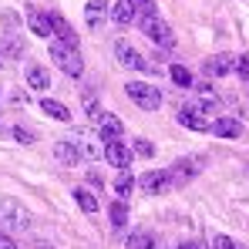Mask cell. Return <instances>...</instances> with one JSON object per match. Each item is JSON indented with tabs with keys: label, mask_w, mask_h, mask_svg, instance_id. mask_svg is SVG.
I'll return each mask as SVG.
<instances>
[{
	"label": "cell",
	"mask_w": 249,
	"mask_h": 249,
	"mask_svg": "<svg viewBox=\"0 0 249 249\" xmlns=\"http://www.w3.org/2000/svg\"><path fill=\"white\" fill-rule=\"evenodd\" d=\"M31 226V212L20 206V202H14V199H0V229H10V232H17V229H27Z\"/></svg>",
	"instance_id": "cell-4"
},
{
	"label": "cell",
	"mask_w": 249,
	"mask_h": 249,
	"mask_svg": "<svg viewBox=\"0 0 249 249\" xmlns=\"http://www.w3.org/2000/svg\"><path fill=\"white\" fill-rule=\"evenodd\" d=\"M236 74L249 81V54H243V57H239V64H236Z\"/></svg>",
	"instance_id": "cell-29"
},
{
	"label": "cell",
	"mask_w": 249,
	"mask_h": 249,
	"mask_svg": "<svg viewBox=\"0 0 249 249\" xmlns=\"http://www.w3.org/2000/svg\"><path fill=\"white\" fill-rule=\"evenodd\" d=\"M51 61H54L68 78H81L84 74V61H81V54H78V47H71V44H64V41L51 44Z\"/></svg>",
	"instance_id": "cell-1"
},
{
	"label": "cell",
	"mask_w": 249,
	"mask_h": 249,
	"mask_svg": "<svg viewBox=\"0 0 249 249\" xmlns=\"http://www.w3.org/2000/svg\"><path fill=\"white\" fill-rule=\"evenodd\" d=\"M175 249H206L202 243H182V246H175Z\"/></svg>",
	"instance_id": "cell-33"
},
{
	"label": "cell",
	"mask_w": 249,
	"mask_h": 249,
	"mask_svg": "<svg viewBox=\"0 0 249 249\" xmlns=\"http://www.w3.org/2000/svg\"><path fill=\"white\" fill-rule=\"evenodd\" d=\"M142 31H145V37H148L152 44H159V47H172V27H168V20H162L159 14L142 17Z\"/></svg>",
	"instance_id": "cell-5"
},
{
	"label": "cell",
	"mask_w": 249,
	"mask_h": 249,
	"mask_svg": "<svg viewBox=\"0 0 249 249\" xmlns=\"http://www.w3.org/2000/svg\"><path fill=\"white\" fill-rule=\"evenodd\" d=\"M51 24H54V34H57L61 41L71 44V47H78V34L71 31V24H68V20H64V17H61L57 10H51Z\"/></svg>",
	"instance_id": "cell-14"
},
{
	"label": "cell",
	"mask_w": 249,
	"mask_h": 249,
	"mask_svg": "<svg viewBox=\"0 0 249 249\" xmlns=\"http://www.w3.org/2000/svg\"><path fill=\"white\" fill-rule=\"evenodd\" d=\"M54 159L61 165H78L81 162V145L78 142H57L54 145Z\"/></svg>",
	"instance_id": "cell-12"
},
{
	"label": "cell",
	"mask_w": 249,
	"mask_h": 249,
	"mask_svg": "<svg viewBox=\"0 0 249 249\" xmlns=\"http://www.w3.org/2000/svg\"><path fill=\"white\" fill-rule=\"evenodd\" d=\"M155 246V236L152 232H131L124 239V249H152Z\"/></svg>",
	"instance_id": "cell-20"
},
{
	"label": "cell",
	"mask_w": 249,
	"mask_h": 249,
	"mask_svg": "<svg viewBox=\"0 0 249 249\" xmlns=\"http://www.w3.org/2000/svg\"><path fill=\"white\" fill-rule=\"evenodd\" d=\"M178 124L192 128V131H209V118H206V108L199 101H189L178 108Z\"/></svg>",
	"instance_id": "cell-6"
},
{
	"label": "cell",
	"mask_w": 249,
	"mask_h": 249,
	"mask_svg": "<svg viewBox=\"0 0 249 249\" xmlns=\"http://www.w3.org/2000/svg\"><path fill=\"white\" fill-rule=\"evenodd\" d=\"M27 84H31L34 91H47V88H51V74L44 71L41 64H31V68H27Z\"/></svg>",
	"instance_id": "cell-17"
},
{
	"label": "cell",
	"mask_w": 249,
	"mask_h": 249,
	"mask_svg": "<svg viewBox=\"0 0 249 249\" xmlns=\"http://www.w3.org/2000/svg\"><path fill=\"white\" fill-rule=\"evenodd\" d=\"M14 138H17V142H24V145H31V142H34V135H31V131H24V128H14Z\"/></svg>",
	"instance_id": "cell-30"
},
{
	"label": "cell",
	"mask_w": 249,
	"mask_h": 249,
	"mask_svg": "<svg viewBox=\"0 0 249 249\" xmlns=\"http://www.w3.org/2000/svg\"><path fill=\"white\" fill-rule=\"evenodd\" d=\"M88 185H94V189H101V175H98V172H88Z\"/></svg>",
	"instance_id": "cell-32"
},
{
	"label": "cell",
	"mask_w": 249,
	"mask_h": 249,
	"mask_svg": "<svg viewBox=\"0 0 249 249\" xmlns=\"http://www.w3.org/2000/svg\"><path fill=\"white\" fill-rule=\"evenodd\" d=\"M131 185H135V175H131L128 168H118V178H115V192H118V196H128V192H131Z\"/></svg>",
	"instance_id": "cell-24"
},
{
	"label": "cell",
	"mask_w": 249,
	"mask_h": 249,
	"mask_svg": "<svg viewBox=\"0 0 249 249\" xmlns=\"http://www.w3.org/2000/svg\"><path fill=\"white\" fill-rule=\"evenodd\" d=\"M236 64H239V57H232V54H212L202 64V71H206V78H226L229 71H236Z\"/></svg>",
	"instance_id": "cell-8"
},
{
	"label": "cell",
	"mask_w": 249,
	"mask_h": 249,
	"mask_svg": "<svg viewBox=\"0 0 249 249\" xmlns=\"http://www.w3.org/2000/svg\"><path fill=\"white\" fill-rule=\"evenodd\" d=\"M0 249H17V243L10 239V232H3V229H0Z\"/></svg>",
	"instance_id": "cell-31"
},
{
	"label": "cell",
	"mask_w": 249,
	"mask_h": 249,
	"mask_svg": "<svg viewBox=\"0 0 249 249\" xmlns=\"http://www.w3.org/2000/svg\"><path fill=\"white\" fill-rule=\"evenodd\" d=\"M135 7L142 10V17H152L155 14V0H135Z\"/></svg>",
	"instance_id": "cell-28"
},
{
	"label": "cell",
	"mask_w": 249,
	"mask_h": 249,
	"mask_svg": "<svg viewBox=\"0 0 249 249\" xmlns=\"http://www.w3.org/2000/svg\"><path fill=\"white\" fill-rule=\"evenodd\" d=\"M27 27H31V31L37 34V37H44V41H47V37L54 34L51 14H41V10H31V14H27Z\"/></svg>",
	"instance_id": "cell-13"
},
{
	"label": "cell",
	"mask_w": 249,
	"mask_h": 249,
	"mask_svg": "<svg viewBox=\"0 0 249 249\" xmlns=\"http://www.w3.org/2000/svg\"><path fill=\"white\" fill-rule=\"evenodd\" d=\"M115 57L122 61L128 71H142V74L148 71V61H145V57H142V54H138V51H135L131 44H124V41L115 44Z\"/></svg>",
	"instance_id": "cell-9"
},
{
	"label": "cell",
	"mask_w": 249,
	"mask_h": 249,
	"mask_svg": "<svg viewBox=\"0 0 249 249\" xmlns=\"http://www.w3.org/2000/svg\"><path fill=\"white\" fill-rule=\"evenodd\" d=\"M74 199H78L81 212H88V215H94V212H98V199H94L88 189H74Z\"/></svg>",
	"instance_id": "cell-21"
},
{
	"label": "cell",
	"mask_w": 249,
	"mask_h": 249,
	"mask_svg": "<svg viewBox=\"0 0 249 249\" xmlns=\"http://www.w3.org/2000/svg\"><path fill=\"white\" fill-rule=\"evenodd\" d=\"M124 94H128L142 111H159V108H162V91L152 88L148 81H128L124 84Z\"/></svg>",
	"instance_id": "cell-2"
},
{
	"label": "cell",
	"mask_w": 249,
	"mask_h": 249,
	"mask_svg": "<svg viewBox=\"0 0 249 249\" xmlns=\"http://www.w3.org/2000/svg\"><path fill=\"white\" fill-rule=\"evenodd\" d=\"M196 101H199V105H202V108H206V111H212V108H215V105H219V98H215V94H212V91H202V94H199V98H196Z\"/></svg>",
	"instance_id": "cell-27"
},
{
	"label": "cell",
	"mask_w": 249,
	"mask_h": 249,
	"mask_svg": "<svg viewBox=\"0 0 249 249\" xmlns=\"http://www.w3.org/2000/svg\"><path fill=\"white\" fill-rule=\"evenodd\" d=\"M168 78L178 84V88H189V84H192V71L182 68V64H172V68H168Z\"/></svg>",
	"instance_id": "cell-22"
},
{
	"label": "cell",
	"mask_w": 249,
	"mask_h": 249,
	"mask_svg": "<svg viewBox=\"0 0 249 249\" xmlns=\"http://www.w3.org/2000/svg\"><path fill=\"white\" fill-rule=\"evenodd\" d=\"M178 182H175V175H172V168H155V172H145V175H138V189L145 192V196H162L168 189H175Z\"/></svg>",
	"instance_id": "cell-3"
},
{
	"label": "cell",
	"mask_w": 249,
	"mask_h": 249,
	"mask_svg": "<svg viewBox=\"0 0 249 249\" xmlns=\"http://www.w3.org/2000/svg\"><path fill=\"white\" fill-rule=\"evenodd\" d=\"M111 20H115V24H122V27H128V24L135 20V0H118V3H115Z\"/></svg>",
	"instance_id": "cell-18"
},
{
	"label": "cell",
	"mask_w": 249,
	"mask_h": 249,
	"mask_svg": "<svg viewBox=\"0 0 249 249\" xmlns=\"http://www.w3.org/2000/svg\"><path fill=\"white\" fill-rule=\"evenodd\" d=\"M196 172H199V162H175V168H172V175H175V182L182 185V182H189V178H196Z\"/></svg>",
	"instance_id": "cell-19"
},
{
	"label": "cell",
	"mask_w": 249,
	"mask_h": 249,
	"mask_svg": "<svg viewBox=\"0 0 249 249\" xmlns=\"http://www.w3.org/2000/svg\"><path fill=\"white\" fill-rule=\"evenodd\" d=\"M105 7H108V0H88V3H84V20H88V27H98V24L105 20Z\"/></svg>",
	"instance_id": "cell-16"
},
{
	"label": "cell",
	"mask_w": 249,
	"mask_h": 249,
	"mask_svg": "<svg viewBox=\"0 0 249 249\" xmlns=\"http://www.w3.org/2000/svg\"><path fill=\"white\" fill-rule=\"evenodd\" d=\"M209 131L215 138H239L243 135V122L239 118H215V122H209Z\"/></svg>",
	"instance_id": "cell-10"
},
{
	"label": "cell",
	"mask_w": 249,
	"mask_h": 249,
	"mask_svg": "<svg viewBox=\"0 0 249 249\" xmlns=\"http://www.w3.org/2000/svg\"><path fill=\"white\" fill-rule=\"evenodd\" d=\"M131 159H135V148L124 145L122 138L105 142V162H111L115 168H128V165H131Z\"/></svg>",
	"instance_id": "cell-7"
},
{
	"label": "cell",
	"mask_w": 249,
	"mask_h": 249,
	"mask_svg": "<svg viewBox=\"0 0 249 249\" xmlns=\"http://www.w3.org/2000/svg\"><path fill=\"white\" fill-rule=\"evenodd\" d=\"M124 222H128V206H124L122 199H118V202H111V226H115V229L122 232Z\"/></svg>",
	"instance_id": "cell-23"
},
{
	"label": "cell",
	"mask_w": 249,
	"mask_h": 249,
	"mask_svg": "<svg viewBox=\"0 0 249 249\" xmlns=\"http://www.w3.org/2000/svg\"><path fill=\"white\" fill-rule=\"evenodd\" d=\"M124 124L118 115H98V135L105 138V142H115V138H122Z\"/></svg>",
	"instance_id": "cell-11"
},
{
	"label": "cell",
	"mask_w": 249,
	"mask_h": 249,
	"mask_svg": "<svg viewBox=\"0 0 249 249\" xmlns=\"http://www.w3.org/2000/svg\"><path fill=\"white\" fill-rule=\"evenodd\" d=\"M41 111L51 115L54 122H71V108L61 105V101H54V98H41Z\"/></svg>",
	"instance_id": "cell-15"
},
{
	"label": "cell",
	"mask_w": 249,
	"mask_h": 249,
	"mask_svg": "<svg viewBox=\"0 0 249 249\" xmlns=\"http://www.w3.org/2000/svg\"><path fill=\"white\" fill-rule=\"evenodd\" d=\"M131 148H135V155H142V159H152V155H155V145H152L148 138H135Z\"/></svg>",
	"instance_id": "cell-25"
},
{
	"label": "cell",
	"mask_w": 249,
	"mask_h": 249,
	"mask_svg": "<svg viewBox=\"0 0 249 249\" xmlns=\"http://www.w3.org/2000/svg\"><path fill=\"white\" fill-rule=\"evenodd\" d=\"M212 249H246V246H243V243H236V239H229V236H215Z\"/></svg>",
	"instance_id": "cell-26"
}]
</instances>
